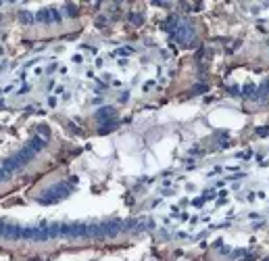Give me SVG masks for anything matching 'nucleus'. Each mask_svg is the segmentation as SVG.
<instances>
[{
  "instance_id": "f257e3e1",
  "label": "nucleus",
  "mask_w": 269,
  "mask_h": 261,
  "mask_svg": "<svg viewBox=\"0 0 269 261\" xmlns=\"http://www.w3.org/2000/svg\"><path fill=\"white\" fill-rule=\"evenodd\" d=\"M255 92H257V86L248 84L246 88H244V92H242V94H244V96H255Z\"/></svg>"
},
{
  "instance_id": "f03ea898",
  "label": "nucleus",
  "mask_w": 269,
  "mask_h": 261,
  "mask_svg": "<svg viewBox=\"0 0 269 261\" xmlns=\"http://www.w3.org/2000/svg\"><path fill=\"white\" fill-rule=\"evenodd\" d=\"M257 134H259V136H269V127H267V125L257 127Z\"/></svg>"
},
{
  "instance_id": "7ed1b4c3",
  "label": "nucleus",
  "mask_w": 269,
  "mask_h": 261,
  "mask_svg": "<svg viewBox=\"0 0 269 261\" xmlns=\"http://www.w3.org/2000/svg\"><path fill=\"white\" fill-rule=\"evenodd\" d=\"M230 92H232V94H240V90H238V86H232V88H230Z\"/></svg>"
},
{
  "instance_id": "20e7f679",
  "label": "nucleus",
  "mask_w": 269,
  "mask_h": 261,
  "mask_svg": "<svg viewBox=\"0 0 269 261\" xmlns=\"http://www.w3.org/2000/svg\"><path fill=\"white\" fill-rule=\"evenodd\" d=\"M267 261H269V259H267Z\"/></svg>"
}]
</instances>
